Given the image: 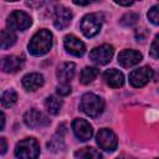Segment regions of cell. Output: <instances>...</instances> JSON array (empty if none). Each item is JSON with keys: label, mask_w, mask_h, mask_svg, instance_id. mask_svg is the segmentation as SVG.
Listing matches in <instances>:
<instances>
[{"label": "cell", "mask_w": 159, "mask_h": 159, "mask_svg": "<svg viewBox=\"0 0 159 159\" xmlns=\"http://www.w3.org/2000/svg\"><path fill=\"white\" fill-rule=\"evenodd\" d=\"M52 47V34L46 30L41 29L39 30L30 40L27 48L29 52L34 56H42L47 53Z\"/></svg>", "instance_id": "1"}, {"label": "cell", "mask_w": 159, "mask_h": 159, "mask_svg": "<svg viewBox=\"0 0 159 159\" xmlns=\"http://www.w3.org/2000/svg\"><path fill=\"white\" fill-rule=\"evenodd\" d=\"M80 109L84 114H87L88 117L94 118V117H98L103 112L104 102L99 96H97L94 93H91V92H87L81 97Z\"/></svg>", "instance_id": "2"}, {"label": "cell", "mask_w": 159, "mask_h": 159, "mask_svg": "<svg viewBox=\"0 0 159 159\" xmlns=\"http://www.w3.org/2000/svg\"><path fill=\"white\" fill-rule=\"evenodd\" d=\"M40 155V145L35 138H25L15 147V157L17 159H37Z\"/></svg>", "instance_id": "3"}, {"label": "cell", "mask_w": 159, "mask_h": 159, "mask_svg": "<svg viewBox=\"0 0 159 159\" xmlns=\"http://www.w3.org/2000/svg\"><path fill=\"white\" fill-rule=\"evenodd\" d=\"M103 21H104V17L99 12L87 14L86 16H83V19L81 21V25H80L82 34L86 37L96 36L99 32V30H101V27L103 25Z\"/></svg>", "instance_id": "4"}, {"label": "cell", "mask_w": 159, "mask_h": 159, "mask_svg": "<svg viewBox=\"0 0 159 159\" xmlns=\"http://www.w3.org/2000/svg\"><path fill=\"white\" fill-rule=\"evenodd\" d=\"M32 24V19L29 14H26L25 11L21 10H15L12 11L7 20H6V25L9 26L10 30H19V31H24L26 29H29Z\"/></svg>", "instance_id": "5"}, {"label": "cell", "mask_w": 159, "mask_h": 159, "mask_svg": "<svg viewBox=\"0 0 159 159\" xmlns=\"http://www.w3.org/2000/svg\"><path fill=\"white\" fill-rule=\"evenodd\" d=\"M113 53H114V48L112 45H108V43H103L101 46H97L94 47L91 52H89V60L98 65V66H102V65H107L112 57H113Z\"/></svg>", "instance_id": "6"}, {"label": "cell", "mask_w": 159, "mask_h": 159, "mask_svg": "<svg viewBox=\"0 0 159 159\" xmlns=\"http://www.w3.org/2000/svg\"><path fill=\"white\" fill-rule=\"evenodd\" d=\"M153 76H154V71L152 70V67L143 66V67H139L137 70H133L129 73V83L133 87L139 88V87L145 86L153 78Z\"/></svg>", "instance_id": "7"}, {"label": "cell", "mask_w": 159, "mask_h": 159, "mask_svg": "<svg viewBox=\"0 0 159 159\" xmlns=\"http://www.w3.org/2000/svg\"><path fill=\"white\" fill-rule=\"evenodd\" d=\"M96 142L101 149L106 152H113L117 148L118 139L117 135L108 128H102L96 135Z\"/></svg>", "instance_id": "8"}, {"label": "cell", "mask_w": 159, "mask_h": 159, "mask_svg": "<svg viewBox=\"0 0 159 159\" xmlns=\"http://www.w3.org/2000/svg\"><path fill=\"white\" fill-rule=\"evenodd\" d=\"M72 21V12L63 5H57L53 10V25L57 30L66 29Z\"/></svg>", "instance_id": "9"}, {"label": "cell", "mask_w": 159, "mask_h": 159, "mask_svg": "<svg viewBox=\"0 0 159 159\" xmlns=\"http://www.w3.org/2000/svg\"><path fill=\"white\" fill-rule=\"evenodd\" d=\"M24 123L30 128L45 127L50 124V119L36 108H31L24 114Z\"/></svg>", "instance_id": "10"}, {"label": "cell", "mask_w": 159, "mask_h": 159, "mask_svg": "<svg viewBox=\"0 0 159 159\" xmlns=\"http://www.w3.org/2000/svg\"><path fill=\"white\" fill-rule=\"evenodd\" d=\"M72 130L75 133V135L80 139V140H89L93 135V128L92 125L86 120V119H82V118H77L72 122Z\"/></svg>", "instance_id": "11"}, {"label": "cell", "mask_w": 159, "mask_h": 159, "mask_svg": "<svg viewBox=\"0 0 159 159\" xmlns=\"http://www.w3.org/2000/svg\"><path fill=\"white\" fill-rule=\"evenodd\" d=\"M63 46H65V50L68 53H71L73 56H77V57L82 56L86 52L84 43L78 37H76L75 35H67V36H65V39H63Z\"/></svg>", "instance_id": "12"}, {"label": "cell", "mask_w": 159, "mask_h": 159, "mask_svg": "<svg viewBox=\"0 0 159 159\" xmlns=\"http://www.w3.org/2000/svg\"><path fill=\"white\" fill-rule=\"evenodd\" d=\"M142 58H143V56H142V53L139 51H135V50H123L118 55V63L122 67L129 68V67H133V66L138 65L142 61Z\"/></svg>", "instance_id": "13"}, {"label": "cell", "mask_w": 159, "mask_h": 159, "mask_svg": "<svg viewBox=\"0 0 159 159\" xmlns=\"http://www.w3.org/2000/svg\"><path fill=\"white\" fill-rule=\"evenodd\" d=\"M22 87L26 89V91H36L37 88H40L42 84H43V76L41 73H37V72H32V73H27L22 77Z\"/></svg>", "instance_id": "14"}, {"label": "cell", "mask_w": 159, "mask_h": 159, "mask_svg": "<svg viewBox=\"0 0 159 159\" xmlns=\"http://www.w3.org/2000/svg\"><path fill=\"white\" fill-rule=\"evenodd\" d=\"M24 66V60L17 56H6L1 60V70L5 73H15Z\"/></svg>", "instance_id": "15"}, {"label": "cell", "mask_w": 159, "mask_h": 159, "mask_svg": "<svg viewBox=\"0 0 159 159\" xmlns=\"http://www.w3.org/2000/svg\"><path fill=\"white\" fill-rule=\"evenodd\" d=\"M103 80L112 88H119V87H122L124 84V76H123V73L120 71L116 70V68L107 70L103 73Z\"/></svg>", "instance_id": "16"}, {"label": "cell", "mask_w": 159, "mask_h": 159, "mask_svg": "<svg viewBox=\"0 0 159 159\" xmlns=\"http://www.w3.org/2000/svg\"><path fill=\"white\" fill-rule=\"evenodd\" d=\"M75 72H76L75 63L73 62H65L57 67L56 76L61 83H68L73 78Z\"/></svg>", "instance_id": "17"}, {"label": "cell", "mask_w": 159, "mask_h": 159, "mask_svg": "<svg viewBox=\"0 0 159 159\" xmlns=\"http://www.w3.org/2000/svg\"><path fill=\"white\" fill-rule=\"evenodd\" d=\"M75 158L76 159H102V154L92 147H83L75 152Z\"/></svg>", "instance_id": "18"}, {"label": "cell", "mask_w": 159, "mask_h": 159, "mask_svg": "<svg viewBox=\"0 0 159 159\" xmlns=\"http://www.w3.org/2000/svg\"><path fill=\"white\" fill-rule=\"evenodd\" d=\"M62 107V99L57 96H48L45 99V108L50 114H57Z\"/></svg>", "instance_id": "19"}, {"label": "cell", "mask_w": 159, "mask_h": 159, "mask_svg": "<svg viewBox=\"0 0 159 159\" xmlns=\"http://www.w3.org/2000/svg\"><path fill=\"white\" fill-rule=\"evenodd\" d=\"M16 42V35L12 30H1V34H0V46L1 48H9L11 47L14 43Z\"/></svg>", "instance_id": "20"}, {"label": "cell", "mask_w": 159, "mask_h": 159, "mask_svg": "<svg viewBox=\"0 0 159 159\" xmlns=\"http://www.w3.org/2000/svg\"><path fill=\"white\" fill-rule=\"evenodd\" d=\"M99 73V70L97 67H84L82 71H81V75H80V82L82 84H88L91 83Z\"/></svg>", "instance_id": "21"}, {"label": "cell", "mask_w": 159, "mask_h": 159, "mask_svg": "<svg viewBox=\"0 0 159 159\" xmlns=\"http://www.w3.org/2000/svg\"><path fill=\"white\" fill-rule=\"evenodd\" d=\"M17 101V93L14 89H6L5 92H2L1 94V106L4 108H10L11 106H14Z\"/></svg>", "instance_id": "22"}, {"label": "cell", "mask_w": 159, "mask_h": 159, "mask_svg": "<svg viewBox=\"0 0 159 159\" xmlns=\"http://www.w3.org/2000/svg\"><path fill=\"white\" fill-rule=\"evenodd\" d=\"M47 148H48V150H51V152H60V150H63V148H65V143H63V135L62 134H60V133H57L56 135H53L51 139H50V142L47 143Z\"/></svg>", "instance_id": "23"}, {"label": "cell", "mask_w": 159, "mask_h": 159, "mask_svg": "<svg viewBox=\"0 0 159 159\" xmlns=\"http://www.w3.org/2000/svg\"><path fill=\"white\" fill-rule=\"evenodd\" d=\"M138 21V15L134 14V12H129V14H125L122 19H120V24L125 27H130L133 25H135Z\"/></svg>", "instance_id": "24"}, {"label": "cell", "mask_w": 159, "mask_h": 159, "mask_svg": "<svg viewBox=\"0 0 159 159\" xmlns=\"http://www.w3.org/2000/svg\"><path fill=\"white\" fill-rule=\"evenodd\" d=\"M147 16H148V19H149V21H150L152 24L159 25V4L152 6V7L149 9Z\"/></svg>", "instance_id": "25"}, {"label": "cell", "mask_w": 159, "mask_h": 159, "mask_svg": "<svg viewBox=\"0 0 159 159\" xmlns=\"http://www.w3.org/2000/svg\"><path fill=\"white\" fill-rule=\"evenodd\" d=\"M149 55L153 58H159V35H157L155 39L153 40L150 50H149Z\"/></svg>", "instance_id": "26"}, {"label": "cell", "mask_w": 159, "mask_h": 159, "mask_svg": "<svg viewBox=\"0 0 159 159\" xmlns=\"http://www.w3.org/2000/svg\"><path fill=\"white\" fill-rule=\"evenodd\" d=\"M56 92L58 96H67L71 93V86L68 83H61L56 87Z\"/></svg>", "instance_id": "27"}, {"label": "cell", "mask_w": 159, "mask_h": 159, "mask_svg": "<svg viewBox=\"0 0 159 159\" xmlns=\"http://www.w3.org/2000/svg\"><path fill=\"white\" fill-rule=\"evenodd\" d=\"M114 2L118 4V5H120V6H130V5L134 4V1H119V0H116Z\"/></svg>", "instance_id": "28"}, {"label": "cell", "mask_w": 159, "mask_h": 159, "mask_svg": "<svg viewBox=\"0 0 159 159\" xmlns=\"http://www.w3.org/2000/svg\"><path fill=\"white\" fill-rule=\"evenodd\" d=\"M0 143H1V154H5V152H6V148H7L5 138H0Z\"/></svg>", "instance_id": "29"}, {"label": "cell", "mask_w": 159, "mask_h": 159, "mask_svg": "<svg viewBox=\"0 0 159 159\" xmlns=\"http://www.w3.org/2000/svg\"><path fill=\"white\" fill-rule=\"evenodd\" d=\"M73 4H75V5L84 6V5H89V4H91V1H77V0H75V1H73Z\"/></svg>", "instance_id": "30"}, {"label": "cell", "mask_w": 159, "mask_h": 159, "mask_svg": "<svg viewBox=\"0 0 159 159\" xmlns=\"http://www.w3.org/2000/svg\"><path fill=\"white\" fill-rule=\"evenodd\" d=\"M4 127H5V114L4 112H1V130L4 129Z\"/></svg>", "instance_id": "31"}, {"label": "cell", "mask_w": 159, "mask_h": 159, "mask_svg": "<svg viewBox=\"0 0 159 159\" xmlns=\"http://www.w3.org/2000/svg\"><path fill=\"white\" fill-rule=\"evenodd\" d=\"M26 4H27L29 6H41L43 2H41V1H40V2H26Z\"/></svg>", "instance_id": "32"}, {"label": "cell", "mask_w": 159, "mask_h": 159, "mask_svg": "<svg viewBox=\"0 0 159 159\" xmlns=\"http://www.w3.org/2000/svg\"><path fill=\"white\" fill-rule=\"evenodd\" d=\"M158 159H159V158H158Z\"/></svg>", "instance_id": "33"}]
</instances>
